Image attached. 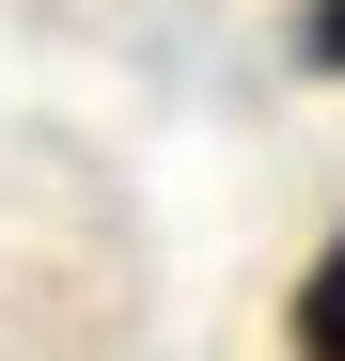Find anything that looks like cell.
I'll list each match as a JSON object with an SVG mask.
<instances>
[{"mask_svg":"<svg viewBox=\"0 0 345 361\" xmlns=\"http://www.w3.org/2000/svg\"><path fill=\"white\" fill-rule=\"evenodd\" d=\"M299 361H345V235L299 267Z\"/></svg>","mask_w":345,"mask_h":361,"instance_id":"1","label":"cell"},{"mask_svg":"<svg viewBox=\"0 0 345 361\" xmlns=\"http://www.w3.org/2000/svg\"><path fill=\"white\" fill-rule=\"evenodd\" d=\"M299 63H314V79H345V0H299Z\"/></svg>","mask_w":345,"mask_h":361,"instance_id":"2","label":"cell"}]
</instances>
